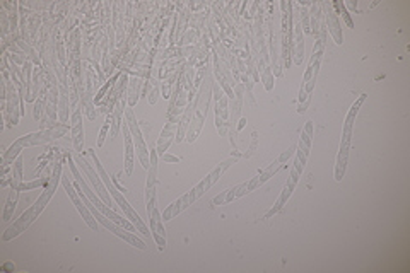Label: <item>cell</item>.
Segmentation results:
<instances>
[{
	"mask_svg": "<svg viewBox=\"0 0 410 273\" xmlns=\"http://www.w3.org/2000/svg\"><path fill=\"white\" fill-rule=\"evenodd\" d=\"M63 161L65 159H60V161H55V163H53L52 178H50L48 185L45 186V191L39 195V198L36 200V203L33 205V207H29L28 210H24V214L21 215L16 222H14L12 227H9L5 232H3L2 234L3 241H10V239L17 238L19 234H23V232L36 220V218L39 217V214H41V212L46 208V205H48V202L52 200V196L55 195L59 181H62V164H63Z\"/></svg>",
	"mask_w": 410,
	"mask_h": 273,
	"instance_id": "6da1fadb",
	"label": "cell"
},
{
	"mask_svg": "<svg viewBox=\"0 0 410 273\" xmlns=\"http://www.w3.org/2000/svg\"><path fill=\"white\" fill-rule=\"evenodd\" d=\"M72 157H74V161L79 164V169L84 171V174L88 176V179L92 183V186H94L96 191H98L99 198H101L108 207L113 208V210L117 212V207H115V203H113V196L108 193V188H106V185L103 183L101 176L98 174V171H94V167L91 166V163L88 161V157H86L84 154H74Z\"/></svg>",
	"mask_w": 410,
	"mask_h": 273,
	"instance_id": "7a4b0ae2",
	"label": "cell"
},
{
	"mask_svg": "<svg viewBox=\"0 0 410 273\" xmlns=\"http://www.w3.org/2000/svg\"><path fill=\"white\" fill-rule=\"evenodd\" d=\"M125 116H127V121H125V123L128 125V130H130L132 138H134V145H135V150H137V156H139L140 164H142L144 169H149L150 154H149V150H147L146 142H144L142 132H140L139 125H137V118H135L134 111H132V108L127 106V109H125Z\"/></svg>",
	"mask_w": 410,
	"mask_h": 273,
	"instance_id": "3957f363",
	"label": "cell"
},
{
	"mask_svg": "<svg viewBox=\"0 0 410 273\" xmlns=\"http://www.w3.org/2000/svg\"><path fill=\"white\" fill-rule=\"evenodd\" d=\"M62 186H63V190L67 191V195H68V198L72 200V203L75 205V208L79 210V214L82 215V218L86 220V224L89 225V229H92V231H96L98 232V224L99 222L94 218V215L91 214V210H89L88 207H86V203L81 200V196L77 195V191L74 190V186H72V183L68 181V178L67 176H62Z\"/></svg>",
	"mask_w": 410,
	"mask_h": 273,
	"instance_id": "277c9868",
	"label": "cell"
},
{
	"mask_svg": "<svg viewBox=\"0 0 410 273\" xmlns=\"http://www.w3.org/2000/svg\"><path fill=\"white\" fill-rule=\"evenodd\" d=\"M127 87H128V72H121V75H120V79L117 81V84L111 87V91L108 92V96L103 99V103L99 104L103 113H106V114L113 113L115 104H117L125 96Z\"/></svg>",
	"mask_w": 410,
	"mask_h": 273,
	"instance_id": "5b68a950",
	"label": "cell"
},
{
	"mask_svg": "<svg viewBox=\"0 0 410 273\" xmlns=\"http://www.w3.org/2000/svg\"><path fill=\"white\" fill-rule=\"evenodd\" d=\"M320 5H322V14H323V21H325V24H326V31L332 34L333 41H335L337 45H342V43H344L342 24H340L339 17H337V12H333L332 3L322 2Z\"/></svg>",
	"mask_w": 410,
	"mask_h": 273,
	"instance_id": "8992f818",
	"label": "cell"
},
{
	"mask_svg": "<svg viewBox=\"0 0 410 273\" xmlns=\"http://www.w3.org/2000/svg\"><path fill=\"white\" fill-rule=\"evenodd\" d=\"M150 218V236L154 238L157 244V249L164 251L166 249V229H164V218L161 215L159 208H154L152 212L149 214Z\"/></svg>",
	"mask_w": 410,
	"mask_h": 273,
	"instance_id": "52a82bcc",
	"label": "cell"
},
{
	"mask_svg": "<svg viewBox=\"0 0 410 273\" xmlns=\"http://www.w3.org/2000/svg\"><path fill=\"white\" fill-rule=\"evenodd\" d=\"M106 229H110V231L113 232L115 236H118V238H121L123 241H127L128 244H132V246L137 247V249H142V251H146V249H147L146 243H144L142 239H139V238H137V236L134 234V232L127 231V229H125V227H121V225L115 224L113 220H111L110 224L106 225Z\"/></svg>",
	"mask_w": 410,
	"mask_h": 273,
	"instance_id": "ba28073f",
	"label": "cell"
},
{
	"mask_svg": "<svg viewBox=\"0 0 410 273\" xmlns=\"http://www.w3.org/2000/svg\"><path fill=\"white\" fill-rule=\"evenodd\" d=\"M176 127H178V121H170V123L163 128L159 138H157V149H156L157 156L163 157V154L170 149L171 142L176 138Z\"/></svg>",
	"mask_w": 410,
	"mask_h": 273,
	"instance_id": "9c48e42d",
	"label": "cell"
},
{
	"mask_svg": "<svg viewBox=\"0 0 410 273\" xmlns=\"http://www.w3.org/2000/svg\"><path fill=\"white\" fill-rule=\"evenodd\" d=\"M121 130H123V136H125V174L132 176V171H134V138H132V134L128 130V125L123 123L121 125Z\"/></svg>",
	"mask_w": 410,
	"mask_h": 273,
	"instance_id": "30bf717a",
	"label": "cell"
},
{
	"mask_svg": "<svg viewBox=\"0 0 410 273\" xmlns=\"http://www.w3.org/2000/svg\"><path fill=\"white\" fill-rule=\"evenodd\" d=\"M192 203H193V198L190 196V193L179 196V198L175 200V202H173L171 205H168V208L163 212V218H164V220H171V218H175L178 214H181L185 208H188Z\"/></svg>",
	"mask_w": 410,
	"mask_h": 273,
	"instance_id": "8fae6325",
	"label": "cell"
},
{
	"mask_svg": "<svg viewBox=\"0 0 410 273\" xmlns=\"http://www.w3.org/2000/svg\"><path fill=\"white\" fill-rule=\"evenodd\" d=\"M294 188H296V185H294V183H291V181H287V183H286V188L282 190V193H280V196H279V198H277L275 205H273V207L270 208V210H268L267 214H265V217H264V218H270L272 215L279 214V212L284 208V205L287 203V200L291 198V195H293Z\"/></svg>",
	"mask_w": 410,
	"mask_h": 273,
	"instance_id": "7c38bea8",
	"label": "cell"
},
{
	"mask_svg": "<svg viewBox=\"0 0 410 273\" xmlns=\"http://www.w3.org/2000/svg\"><path fill=\"white\" fill-rule=\"evenodd\" d=\"M125 108H127V98H121L120 101L115 104V109H113V123H111V130H110V136L111 138H115V136L118 135V132L121 130V116H123V111Z\"/></svg>",
	"mask_w": 410,
	"mask_h": 273,
	"instance_id": "4fadbf2b",
	"label": "cell"
},
{
	"mask_svg": "<svg viewBox=\"0 0 410 273\" xmlns=\"http://www.w3.org/2000/svg\"><path fill=\"white\" fill-rule=\"evenodd\" d=\"M142 85H144V79L137 77V75L132 79V81H128V91H127V106L128 108H134L137 101H139Z\"/></svg>",
	"mask_w": 410,
	"mask_h": 273,
	"instance_id": "5bb4252c",
	"label": "cell"
},
{
	"mask_svg": "<svg viewBox=\"0 0 410 273\" xmlns=\"http://www.w3.org/2000/svg\"><path fill=\"white\" fill-rule=\"evenodd\" d=\"M121 72H123V70H118V72H117V74H115V75H111V77H110V79H108V81H106V82H104V84H103V87H101V89H99V91H98V92H96V98H94V104H98V106H99V104H101V103H103V99H104V98H106V96H108V92H110V91H111V87H113V85H115V84H117V81H118V79H120V75H121Z\"/></svg>",
	"mask_w": 410,
	"mask_h": 273,
	"instance_id": "9a60e30c",
	"label": "cell"
},
{
	"mask_svg": "<svg viewBox=\"0 0 410 273\" xmlns=\"http://www.w3.org/2000/svg\"><path fill=\"white\" fill-rule=\"evenodd\" d=\"M14 41L17 43V46H19V48L23 50L24 53H26V56L31 60V62L34 63L36 67H41V58H39V56H38V55H39V53H38V50H34L31 45H28V43L24 41V39L21 38V36H19V38H16V39H14Z\"/></svg>",
	"mask_w": 410,
	"mask_h": 273,
	"instance_id": "2e32d148",
	"label": "cell"
},
{
	"mask_svg": "<svg viewBox=\"0 0 410 273\" xmlns=\"http://www.w3.org/2000/svg\"><path fill=\"white\" fill-rule=\"evenodd\" d=\"M23 185V157H17L12 166V178H10V188L19 191V186Z\"/></svg>",
	"mask_w": 410,
	"mask_h": 273,
	"instance_id": "e0dca14e",
	"label": "cell"
},
{
	"mask_svg": "<svg viewBox=\"0 0 410 273\" xmlns=\"http://www.w3.org/2000/svg\"><path fill=\"white\" fill-rule=\"evenodd\" d=\"M149 154H150V166H149V169H147L149 172H147L146 190L156 186V183H157V152H156V149H152Z\"/></svg>",
	"mask_w": 410,
	"mask_h": 273,
	"instance_id": "ac0fdd59",
	"label": "cell"
},
{
	"mask_svg": "<svg viewBox=\"0 0 410 273\" xmlns=\"http://www.w3.org/2000/svg\"><path fill=\"white\" fill-rule=\"evenodd\" d=\"M53 171V169H52ZM52 171L45 172V174L41 176V178H36L33 181L29 183H23V185L19 186V191H31V190H36V188H41V186H46L50 183V178H52Z\"/></svg>",
	"mask_w": 410,
	"mask_h": 273,
	"instance_id": "d6986e66",
	"label": "cell"
},
{
	"mask_svg": "<svg viewBox=\"0 0 410 273\" xmlns=\"http://www.w3.org/2000/svg\"><path fill=\"white\" fill-rule=\"evenodd\" d=\"M17 196H19V191L17 190H10V195L7 198L5 207H3V214H2V218L5 222H9L12 218L14 210H16V205H17Z\"/></svg>",
	"mask_w": 410,
	"mask_h": 273,
	"instance_id": "ffe728a7",
	"label": "cell"
},
{
	"mask_svg": "<svg viewBox=\"0 0 410 273\" xmlns=\"http://www.w3.org/2000/svg\"><path fill=\"white\" fill-rule=\"evenodd\" d=\"M366 98L368 96L366 94H361L357 98V101H355L354 104L351 106V109H349V113H347V116H345V121H344V127H354V121H355V116H357V113H359V109H361V106H362V103L366 101Z\"/></svg>",
	"mask_w": 410,
	"mask_h": 273,
	"instance_id": "44dd1931",
	"label": "cell"
},
{
	"mask_svg": "<svg viewBox=\"0 0 410 273\" xmlns=\"http://www.w3.org/2000/svg\"><path fill=\"white\" fill-rule=\"evenodd\" d=\"M70 135H72V142H74V149L77 152H81L82 145H84V127H82V123L74 125L70 130Z\"/></svg>",
	"mask_w": 410,
	"mask_h": 273,
	"instance_id": "7402d4cb",
	"label": "cell"
},
{
	"mask_svg": "<svg viewBox=\"0 0 410 273\" xmlns=\"http://www.w3.org/2000/svg\"><path fill=\"white\" fill-rule=\"evenodd\" d=\"M21 150H23V147L21 145H16V143H12V145L9 147V149L3 152L2 156V166H9L10 163H14V159H17V157L21 156Z\"/></svg>",
	"mask_w": 410,
	"mask_h": 273,
	"instance_id": "603a6c76",
	"label": "cell"
},
{
	"mask_svg": "<svg viewBox=\"0 0 410 273\" xmlns=\"http://www.w3.org/2000/svg\"><path fill=\"white\" fill-rule=\"evenodd\" d=\"M332 7H333V9H337V12H339L340 16L344 17V21H345V24H347V27L354 29V21H352L351 14L347 12V5H345V3L342 2V0H335V2L332 3Z\"/></svg>",
	"mask_w": 410,
	"mask_h": 273,
	"instance_id": "cb8c5ba5",
	"label": "cell"
},
{
	"mask_svg": "<svg viewBox=\"0 0 410 273\" xmlns=\"http://www.w3.org/2000/svg\"><path fill=\"white\" fill-rule=\"evenodd\" d=\"M228 96H222L221 99H219L217 103H215V116L222 118V120H228L229 113H228Z\"/></svg>",
	"mask_w": 410,
	"mask_h": 273,
	"instance_id": "d4e9b609",
	"label": "cell"
},
{
	"mask_svg": "<svg viewBox=\"0 0 410 273\" xmlns=\"http://www.w3.org/2000/svg\"><path fill=\"white\" fill-rule=\"evenodd\" d=\"M279 169H282V164H280L279 161H275V163H272L270 166L267 167V169H265L264 172H260V174H258V176H260V185H264L265 181H268V179H270L272 176L275 174V172L279 171Z\"/></svg>",
	"mask_w": 410,
	"mask_h": 273,
	"instance_id": "484cf974",
	"label": "cell"
},
{
	"mask_svg": "<svg viewBox=\"0 0 410 273\" xmlns=\"http://www.w3.org/2000/svg\"><path fill=\"white\" fill-rule=\"evenodd\" d=\"M111 123H113V113H108L106 120H104V125H103L101 132H99V136H98V147H103L104 138L108 136V132L111 130Z\"/></svg>",
	"mask_w": 410,
	"mask_h": 273,
	"instance_id": "4316f807",
	"label": "cell"
},
{
	"mask_svg": "<svg viewBox=\"0 0 410 273\" xmlns=\"http://www.w3.org/2000/svg\"><path fill=\"white\" fill-rule=\"evenodd\" d=\"M260 79H262V82H264L267 91H273V72H272L270 65H267L264 68V72L260 74Z\"/></svg>",
	"mask_w": 410,
	"mask_h": 273,
	"instance_id": "83f0119b",
	"label": "cell"
},
{
	"mask_svg": "<svg viewBox=\"0 0 410 273\" xmlns=\"http://www.w3.org/2000/svg\"><path fill=\"white\" fill-rule=\"evenodd\" d=\"M301 26H303V33L311 34V27H309V10L301 9Z\"/></svg>",
	"mask_w": 410,
	"mask_h": 273,
	"instance_id": "f1b7e54d",
	"label": "cell"
},
{
	"mask_svg": "<svg viewBox=\"0 0 410 273\" xmlns=\"http://www.w3.org/2000/svg\"><path fill=\"white\" fill-rule=\"evenodd\" d=\"M82 104L77 108V109H74V113H72V116H70V123H72V127L74 125H77V123H82Z\"/></svg>",
	"mask_w": 410,
	"mask_h": 273,
	"instance_id": "f546056e",
	"label": "cell"
},
{
	"mask_svg": "<svg viewBox=\"0 0 410 273\" xmlns=\"http://www.w3.org/2000/svg\"><path fill=\"white\" fill-rule=\"evenodd\" d=\"M294 150H296V147H289V149H287V150H284V152L280 154V157H279V159H277V161H279L280 164H284V163H286V161H289L291 157H293Z\"/></svg>",
	"mask_w": 410,
	"mask_h": 273,
	"instance_id": "4dcf8cb0",
	"label": "cell"
},
{
	"mask_svg": "<svg viewBox=\"0 0 410 273\" xmlns=\"http://www.w3.org/2000/svg\"><path fill=\"white\" fill-rule=\"evenodd\" d=\"M260 186V176H255L251 181H248L246 183V190H248V193H251V191H255V190Z\"/></svg>",
	"mask_w": 410,
	"mask_h": 273,
	"instance_id": "1f68e13d",
	"label": "cell"
},
{
	"mask_svg": "<svg viewBox=\"0 0 410 273\" xmlns=\"http://www.w3.org/2000/svg\"><path fill=\"white\" fill-rule=\"evenodd\" d=\"M226 195H228V190H224V191L219 193V195L215 196L214 202H212V203H214V205H224V202H226Z\"/></svg>",
	"mask_w": 410,
	"mask_h": 273,
	"instance_id": "d6a6232c",
	"label": "cell"
},
{
	"mask_svg": "<svg viewBox=\"0 0 410 273\" xmlns=\"http://www.w3.org/2000/svg\"><path fill=\"white\" fill-rule=\"evenodd\" d=\"M299 142H303L304 145L311 149V136H309L306 132H301V140H299Z\"/></svg>",
	"mask_w": 410,
	"mask_h": 273,
	"instance_id": "836d02e7",
	"label": "cell"
},
{
	"mask_svg": "<svg viewBox=\"0 0 410 273\" xmlns=\"http://www.w3.org/2000/svg\"><path fill=\"white\" fill-rule=\"evenodd\" d=\"M251 136H253V142H251V147H250V152H248V154H244V157H250V156H251V154H253V152H255V149H257V134H255V132H253V135H251Z\"/></svg>",
	"mask_w": 410,
	"mask_h": 273,
	"instance_id": "e575fe53",
	"label": "cell"
},
{
	"mask_svg": "<svg viewBox=\"0 0 410 273\" xmlns=\"http://www.w3.org/2000/svg\"><path fill=\"white\" fill-rule=\"evenodd\" d=\"M163 159L166 161V163H178V157H175V156H171V154H168V152H164L163 154Z\"/></svg>",
	"mask_w": 410,
	"mask_h": 273,
	"instance_id": "d590c367",
	"label": "cell"
},
{
	"mask_svg": "<svg viewBox=\"0 0 410 273\" xmlns=\"http://www.w3.org/2000/svg\"><path fill=\"white\" fill-rule=\"evenodd\" d=\"M297 161H299L303 166L306 164V161H308V157L304 156V152H303V150H299V149H297Z\"/></svg>",
	"mask_w": 410,
	"mask_h": 273,
	"instance_id": "8d00e7d4",
	"label": "cell"
},
{
	"mask_svg": "<svg viewBox=\"0 0 410 273\" xmlns=\"http://www.w3.org/2000/svg\"><path fill=\"white\" fill-rule=\"evenodd\" d=\"M111 181H113V185L117 186L118 190H120V191H127V188H125V186H121L120 183H118V179H117V176H115V178H111Z\"/></svg>",
	"mask_w": 410,
	"mask_h": 273,
	"instance_id": "74e56055",
	"label": "cell"
},
{
	"mask_svg": "<svg viewBox=\"0 0 410 273\" xmlns=\"http://www.w3.org/2000/svg\"><path fill=\"white\" fill-rule=\"evenodd\" d=\"M303 132H306V134L309 135V136H313V123L311 121H308L306 123V127H304V130Z\"/></svg>",
	"mask_w": 410,
	"mask_h": 273,
	"instance_id": "f35d334b",
	"label": "cell"
},
{
	"mask_svg": "<svg viewBox=\"0 0 410 273\" xmlns=\"http://www.w3.org/2000/svg\"><path fill=\"white\" fill-rule=\"evenodd\" d=\"M244 125H246V118H241V120H239V123H238V127H236V132L243 130V128H244Z\"/></svg>",
	"mask_w": 410,
	"mask_h": 273,
	"instance_id": "ab89813d",
	"label": "cell"
},
{
	"mask_svg": "<svg viewBox=\"0 0 410 273\" xmlns=\"http://www.w3.org/2000/svg\"><path fill=\"white\" fill-rule=\"evenodd\" d=\"M10 268H12V265L7 263V265H3V267H2V270H10Z\"/></svg>",
	"mask_w": 410,
	"mask_h": 273,
	"instance_id": "60d3db41",
	"label": "cell"
},
{
	"mask_svg": "<svg viewBox=\"0 0 410 273\" xmlns=\"http://www.w3.org/2000/svg\"><path fill=\"white\" fill-rule=\"evenodd\" d=\"M349 5H351L352 9H357V2H351V3H349Z\"/></svg>",
	"mask_w": 410,
	"mask_h": 273,
	"instance_id": "b9f144b4",
	"label": "cell"
}]
</instances>
